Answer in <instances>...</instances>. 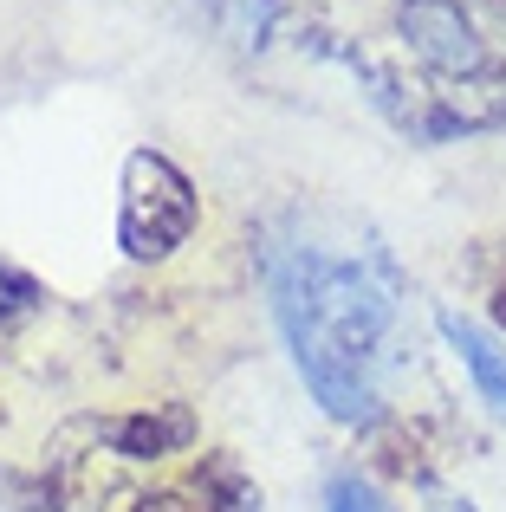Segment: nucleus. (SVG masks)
I'll return each mask as SVG.
<instances>
[{
    "label": "nucleus",
    "instance_id": "nucleus-8",
    "mask_svg": "<svg viewBox=\"0 0 506 512\" xmlns=\"http://www.w3.org/2000/svg\"><path fill=\"white\" fill-rule=\"evenodd\" d=\"M331 512H390V506L377 500V487H370V480L338 474V480H331Z\"/></svg>",
    "mask_w": 506,
    "mask_h": 512
},
{
    "label": "nucleus",
    "instance_id": "nucleus-6",
    "mask_svg": "<svg viewBox=\"0 0 506 512\" xmlns=\"http://www.w3.org/2000/svg\"><path fill=\"white\" fill-rule=\"evenodd\" d=\"M39 305H46V286H39L33 273H20L13 260H0V338H7V331H20Z\"/></svg>",
    "mask_w": 506,
    "mask_h": 512
},
{
    "label": "nucleus",
    "instance_id": "nucleus-9",
    "mask_svg": "<svg viewBox=\"0 0 506 512\" xmlns=\"http://www.w3.org/2000/svg\"><path fill=\"white\" fill-rule=\"evenodd\" d=\"M130 512H208L195 493H176V487H163V493H137L130 500Z\"/></svg>",
    "mask_w": 506,
    "mask_h": 512
},
{
    "label": "nucleus",
    "instance_id": "nucleus-2",
    "mask_svg": "<svg viewBox=\"0 0 506 512\" xmlns=\"http://www.w3.org/2000/svg\"><path fill=\"white\" fill-rule=\"evenodd\" d=\"M195 221H202V195L195 182L169 163L163 150H130L124 156V195H117V247L137 266L169 260L189 247Z\"/></svg>",
    "mask_w": 506,
    "mask_h": 512
},
{
    "label": "nucleus",
    "instance_id": "nucleus-3",
    "mask_svg": "<svg viewBox=\"0 0 506 512\" xmlns=\"http://www.w3.org/2000/svg\"><path fill=\"white\" fill-rule=\"evenodd\" d=\"M78 435H91V448H104L111 461H163V454H182L195 448L202 422H195L189 402H156V409H137V415H85L72 422Z\"/></svg>",
    "mask_w": 506,
    "mask_h": 512
},
{
    "label": "nucleus",
    "instance_id": "nucleus-1",
    "mask_svg": "<svg viewBox=\"0 0 506 512\" xmlns=\"http://www.w3.org/2000/svg\"><path fill=\"white\" fill-rule=\"evenodd\" d=\"M279 331L292 344L305 389L338 422H370L383 402L377 363L396 325V273L383 253H325V247H273L266 253Z\"/></svg>",
    "mask_w": 506,
    "mask_h": 512
},
{
    "label": "nucleus",
    "instance_id": "nucleus-7",
    "mask_svg": "<svg viewBox=\"0 0 506 512\" xmlns=\"http://www.w3.org/2000/svg\"><path fill=\"white\" fill-rule=\"evenodd\" d=\"M0 512H65V506L46 474H26V467L0 461Z\"/></svg>",
    "mask_w": 506,
    "mask_h": 512
},
{
    "label": "nucleus",
    "instance_id": "nucleus-11",
    "mask_svg": "<svg viewBox=\"0 0 506 512\" xmlns=\"http://www.w3.org/2000/svg\"><path fill=\"white\" fill-rule=\"evenodd\" d=\"M494 318H500V331H506V286L494 292Z\"/></svg>",
    "mask_w": 506,
    "mask_h": 512
},
{
    "label": "nucleus",
    "instance_id": "nucleus-5",
    "mask_svg": "<svg viewBox=\"0 0 506 512\" xmlns=\"http://www.w3.org/2000/svg\"><path fill=\"white\" fill-rule=\"evenodd\" d=\"M195 500L208 512H260V487L234 454H202L195 467Z\"/></svg>",
    "mask_w": 506,
    "mask_h": 512
},
{
    "label": "nucleus",
    "instance_id": "nucleus-4",
    "mask_svg": "<svg viewBox=\"0 0 506 512\" xmlns=\"http://www.w3.org/2000/svg\"><path fill=\"white\" fill-rule=\"evenodd\" d=\"M435 331H442V338L455 344V357L468 363L481 402L494 415H506V350H500V338H494V331H481L474 318H461L455 305H442V312H435Z\"/></svg>",
    "mask_w": 506,
    "mask_h": 512
},
{
    "label": "nucleus",
    "instance_id": "nucleus-10",
    "mask_svg": "<svg viewBox=\"0 0 506 512\" xmlns=\"http://www.w3.org/2000/svg\"><path fill=\"white\" fill-rule=\"evenodd\" d=\"M429 512H481V506L461 500V493H429Z\"/></svg>",
    "mask_w": 506,
    "mask_h": 512
}]
</instances>
